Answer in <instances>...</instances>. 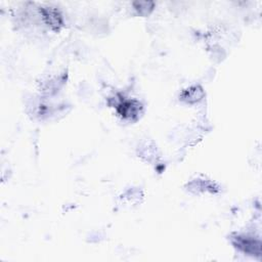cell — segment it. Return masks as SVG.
Masks as SVG:
<instances>
[{
  "label": "cell",
  "instance_id": "7a4b0ae2",
  "mask_svg": "<svg viewBox=\"0 0 262 262\" xmlns=\"http://www.w3.org/2000/svg\"><path fill=\"white\" fill-rule=\"evenodd\" d=\"M120 98L116 102V110L118 114L127 120H135L141 111V103L135 99H126L119 95Z\"/></svg>",
  "mask_w": 262,
  "mask_h": 262
},
{
  "label": "cell",
  "instance_id": "277c9868",
  "mask_svg": "<svg viewBox=\"0 0 262 262\" xmlns=\"http://www.w3.org/2000/svg\"><path fill=\"white\" fill-rule=\"evenodd\" d=\"M204 96V91L202 89L201 86H191L188 89L184 90L181 93L180 98L184 101H186L187 103H194L198 102L199 100L202 99V97Z\"/></svg>",
  "mask_w": 262,
  "mask_h": 262
},
{
  "label": "cell",
  "instance_id": "6da1fadb",
  "mask_svg": "<svg viewBox=\"0 0 262 262\" xmlns=\"http://www.w3.org/2000/svg\"><path fill=\"white\" fill-rule=\"evenodd\" d=\"M232 244L235 248L243 251L246 254L253 256L261 255V243L260 239L245 234H236L232 236Z\"/></svg>",
  "mask_w": 262,
  "mask_h": 262
},
{
  "label": "cell",
  "instance_id": "3957f363",
  "mask_svg": "<svg viewBox=\"0 0 262 262\" xmlns=\"http://www.w3.org/2000/svg\"><path fill=\"white\" fill-rule=\"evenodd\" d=\"M39 11L46 25L52 30L59 31L63 26V18L57 8L52 6H42L39 8Z\"/></svg>",
  "mask_w": 262,
  "mask_h": 262
},
{
  "label": "cell",
  "instance_id": "5b68a950",
  "mask_svg": "<svg viewBox=\"0 0 262 262\" xmlns=\"http://www.w3.org/2000/svg\"><path fill=\"white\" fill-rule=\"evenodd\" d=\"M133 5L139 14L146 15L154 9L155 3L151 1H136L133 3Z\"/></svg>",
  "mask_w": 262,
  "mask_h": 262
}]
</instances>
